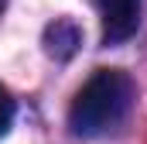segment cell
<instances>
[{
    "label": "cell",
    "instance_id": "cell-1",
    "mask_svg": "<svg viewBox=\"0 0 147 144\" xmlns=\"http://www.w3.org/2000/svg\"><path fill=\"white\" fill-rule=\"evenodd\" d=\"M127 107H130V79L120 69H99L75 93L72 110H69V124H72L75 134L96 137V134L110 130L113 124H120Z\"/></svg>",
    "mask_w": 147,
    "mask_h": 144
},
{
    "label": "cell",
    "instance_id": "cell-3",
    "mask_svg": "<svg viewBox=\"0 0 147 144\" xmlns=\"http://www.w3.org/2000/svg\"><path fill=\"white\" fill-rule=\"evenodd\" d=\"M75 45H79V28H75L72 21H55L48 28V48H51V55L69 58L75 52Z\"/></svg>",
    "mask_w": 147,
    "mask_h": 144
},
{
    "label": "cell",
    "instance_id": "cell-2",
    "mask_svg": "<svg viewBox=\"0 0 147 144\" xmlns=\"http://www.w3.org/2000/svg\"><path fill=\"white\" fill-rule=\"evenodd\" d=\"M103 17V41L120 45L137 31L140 24V0H96Z\"/></svg>",
    "mask_w": 147,
    "mask_h": 144
},
{
    "label": "cell",
    "instance_id": "cell-4",
    "mask_svg": "<svg viewBox=\"0 0 147 144\" xmlns=\"http://www.w3.org/2000/svg\"><path fill=\"white\" fill-rule=\"evenodd\" d=\"M10 120H14V100H10V93L0 86V137L10 130Z\"/></svg>",
    "mask_w": 147,
    "mask_h": 144
}]
</instances>
